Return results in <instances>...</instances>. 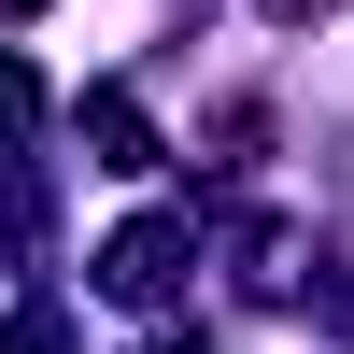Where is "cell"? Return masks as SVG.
I'll list each match as a JSON object with an SVG mask.
<instances>
[{
	"label": "cell",
	"mask_w": 354,
	"mask_h": 354,
	"mask_svg": "<svg viewBox=\"0 0 354 354\" xmlns=\"http://www.w3.org/2000/svg\"><path fill=\"white\" fill-rule=\"evenodd\" d=\"M170 283H185V227H170V213H142V227H113V241H100V298L170 312Z\"/></svg>",
	"instance_id": "1"
},
{
	"label": "cell",
	"mask_w": 354,
	"mask_h": 354,
	"mask_svg": "<svg viewBox=\"0 0 354 354\" xmlns=\"http://www.w3.org/2000/svg\"><path fill=\"white\" fill-rule=\"evenodd\" d=\"M85 142H100V170H156V128H142L128 85H100V100H85Z\"/></svg>",
	"instance_id": "2"
},
{
	"label": "cell",
	"mask_w": 354,
	"mask_h": 354,
	"mask_svg": "<svg viewBox=\"0 0 354 354\" xmlns=\"http://www.w3.org/2000/svg\"><path fill=\"white\" fill-rule=\"evenodd\" d=\"M28 128H43V71H28V57H0V156H15Z\"/></svg>",
	"instance_id": "3"
},
{
	"label": "cell",
	"mask_w": 354,
	"mask_h": 354,
	"mask_svg": "<svg viewBox=\"0 0 354 354\" xmlns=\"http://www.w3.org/2000/svg\"><path fill=\"white\" fill-rule=\"evenodd\" d=\"M0 354H71V326L57 312H0Z\"/></svg>",
	"instance_id": "4"
},
{
	"label": "cell",
	"mask_w": 354,
	"mask_h": 354,
	"mask_svg": "<svg viewBox=\"0 0 354 354\" xmlns=\"http://www.w3.org/2000/svg\"><path fill=\"white\" fill-rule=\"evenodd\" d=\"M326 326H340V340H354V270H340V283H326Z\"/></svg>",
	"instance_id": "5"
},
{
	"label": "cell",
	"mask_w": 354,
	"mask_h": 354,
	"mask_svg": "<svg viewBox=\"0 0 354 354\" xmlns=\"http://www.w3.org/2000/svg\"><path fill=\"white\" fill-rule=\"evenodd\" d=\"M142 354H198V340H142Z\"/></svg>",
	"instance_id": "6"
},
{
	"label": "cell",
	"mask_w": 354,
	"mask_h": 354,
	"mask_svg": "<svg viewBox=\"0 0 354 354\" xmlns=\"http://www.w3.org/2000/svg\"><path fill=\"white\" fill-rule=\"evenodd\" d=\"M0 15H43V0H0Z\"/></svg>",
	"instance_id": "7"
},
{
	"label": "cell",
	"mask_w": 354,
	"mask_h": 354,
	"mask_svg": "<svg viewBox=\"0 0 354 354\" xmlns=\"http://www.w3.org/2000/svg\"><path fill=\"white\" fill-rule=\"evenodd\" d=\"M283 15H312V0H283Z\"/></svg>",
	"instance_id": "8"
}]
</instances>
